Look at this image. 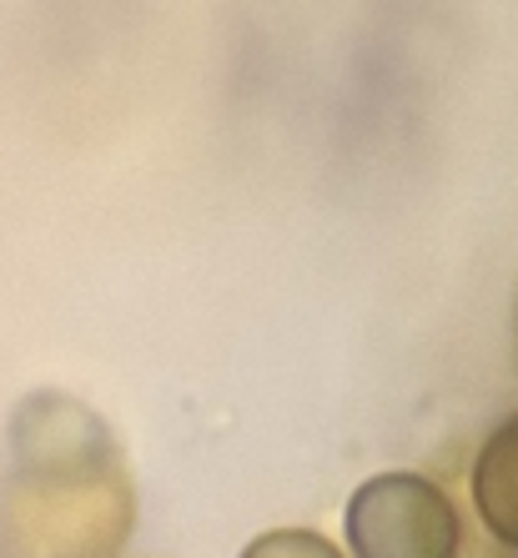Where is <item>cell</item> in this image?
<instances>
[{
	"mask_svg": "<svg viewBox=\"0 0 518 558\" xmlns=\"http://www.w3.org/2000/svg\"><path fill=\"white\" fill-rule=\"evenodd\" d=\"M473 504L498 544L518 548V417L498 423L473 463Z\"/></svg>",
	"mask_w": 518,
	"mask_h": 558,
	"instance_id": "cell-4",
	"label": "cell"
},
{
	"mask_svg": "<svg viewBox=\"0 0 518 558\" xmlns=\"http://www.w3.org/2000/svg\"><path fill=\"white\" fill-rule=\"evenodd\" d=\"M121 488L106 473H15L0 494V558H96L127 529Z\"/></svg>",
	"mask_w": 518,
	"mask_h": 558,
	"instance_id": "cell-1",
	"label": "cell"
},
{
	"mask_svg": "<svg viewBox=\"0 0 518 558\" xmlns=\"http://www.w3.org/2000/svg\"><path fill=\"white\" fill-rule=\"evenodd\" d=\"M352 558H458L454 498L418 473H377L348 504Z\"/></svg>",
	"mask_w": 518,
	"mask_h": 558,
	"instance_id": "cell-2",
	"label": "cell"
},
{
	"mask_svg": "<svg viewBox=\"0 0 518 558\" xmlns=\"http://www.w3.org/2000/svg\"><path fill=\"white\" fill-rule=\"evenodd\" d=\"M242 558H342L323 533H308V529H273L252 538L242 548Z\"/></svg>",
	"mask_w": 518,
	"mask_h": 558,
	"instance_id": "cell-5",
	"label": "cell"
},
{
	"mask_svg": "<svg viewBox=\"0 0 518 558\" xmlns=\"http://www.w3.org/2000/svg\"><path fill=\"white\" fill-rule=\"evenodd\" d=\"M11 448L21 473H106V468H117L106 428L61 392H36L21 403L11 423Z\"/></svg>",
	"mask_w": 518,
	"mask_h": 558,
	"instance_id": "cell-3",
	"label": "cell"
}]
</instances>
